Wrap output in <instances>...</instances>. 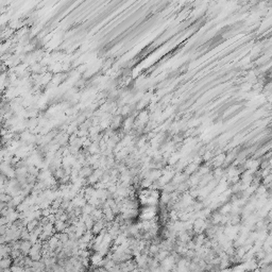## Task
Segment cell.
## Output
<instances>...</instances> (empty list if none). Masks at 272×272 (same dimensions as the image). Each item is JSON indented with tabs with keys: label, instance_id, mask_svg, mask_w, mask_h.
<instances>
[{
	"label": "cell",
	"instance_id": "6da1fadb",
	"mask_svg": "<svg viewBox=\"0 0 272 272\" xmlns=\"http://www.w3.org/2000/svg\"><path fill=\"white\" fill-rule=\"evenodd\" d=\"M12 264H13V259H12V257H10V256L2 257L1 259H0V269L4 270V271L10 270V267L12 266Z\"/></svg>",
	"mask_w": 272,
	"mask_h": 272
},
{
	"label": "cell",
	"instance_id": "7a4b0ae2",
	"mask_svg": "<svg viewBox=\"0 0 272 272\" xmlns=\"http://www.w3.org/2000/svg\"><path fill=\"white\" fill-rule=\"evenodd\" d=\"M31 247H32V242L30 240H20V247H19V250L21 251L22 255H27L29 254Z\"/></svg>",
	"mask_w": 272,
	"mask_h": 272
},
{
	"label": "cell",
	"instance_id": "3957f363",
	"mask_svg": "<svg viewBox=\"0 0 272 272\" xmlns=\"http://www.w3.org/2000/svg\"><path fill=\"white\" fill-rule=\"evenodd\" d=\"M12 199V197L7 193H0V202H9Z\"/></svg>",
	"mask_w": 272,
	"mask_h": 272
},
{
	"label": "cell",
	"instance_id": "277c9868",
	"mask_svg": "<svg viewBox=\"0 0 272 272\" xmlns=\"http://www.w3.org/2000/svg\"><path fill=\"white\" fill-rule=\"evenodd\" d=\"M7 206V202H0V212H1L3 208H5Z\"/></svg>",
	"mask_w": 272,
	"mask_h": 272
}]
</instances>
